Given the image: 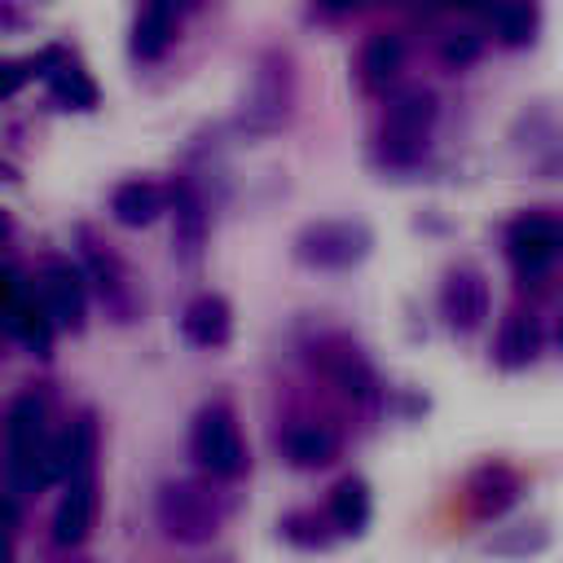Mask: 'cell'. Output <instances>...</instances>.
<instances>
[{
    "label": "cell",
    "mask_w": 563,
    "mask_h": 563,
    "mask_svg": "<svg viewBox=\"0 0 563 563\" xmlns=\"http://www.w3.org/2000/svg\"><path fill=\"white\" fill-rule=\"evenodd\" d=\"M48 413L44 400L35 391H18L4 405L0 418V444H4V475L13 484V493H40L44 484H53V440L44 431Z\"/></svg>",
    "instance_id": "1"
},
{
    "label": "cell",
    "mask_w": 563,
    "mask_h": 563,
    "mask_svg": "<svg viewBox=\"0 0 563 563\" xmlns=\"http://www.w3.org/2000/svg\"><path fill=\"white\" fill-rule=\"evenodd\" d=\"M435 123V92L431 88H400L387 101L383 128H378V158L387 167H409L427 154V136Z\"/></svg>",
    "instance_id": "2"
},
{
    "label": "cell",
    "mask_w": 563,
    "mask_h": 563,
    "mask_svg": "<svg viewBox=\"0 0 563 563\" xmlns=\"http://www.w3.org/2000/svg\"><path fill=\"white\" fill-rule=\"evenodd\" d=\"M295 260L321 273H347L374 251V233L365 220H312L295 233Z\"/></svg>",
    "instance_id": "3"
},
{
    "label": "cell",
    "mask_w": 563,
    "mask_h": 563,
    "mask_svg": "<svg viewBox=\"0 0 563 563\" xmlns=\"http://www.w3.org/2000/svg\"><path fill=\"white\" fill-rule=\"evenodd\" d=\"M189 453L211 479H238L246 471V444L238 431V418L224 400H211L198 409L189 431Z\"/></svg>",
    "instance_id": "4"
},
{
    "label": "cell",
    "mask_w": 563,
    "mask_h": 563,
    "mask_svg": "<svg viewBox=\"0 0 563 563\" xmlns=\"http://www.w3.org/2000/svg\"><path fill=\"white\" fill-rule=\"evenodd\" d=\"M154 510H158V528L185 545H202L220 528V501L207 493V484L194 479H167L158 488Z\"/></svg>",
    "instance_id": "5"
},
{
    "label": "cell",
    "mask_w": 563,
    "mask_h": 563,
    "mask_svg": "<svg viewBox=\"0 0 563 563\" xmlns=\"http://www.w3.org/2000/svg\"><path fill=\"white\" fill-rule=\"evenodd\" d=\"M506 255L523 282H537L550 273V264L563 255V220L550 211H523L506 224Z\"/></svg>",
    "instance_id": "6"
},
{
    "label": "cell",
    "mask_w": 563,
    "mask_h": 563,
    "mask_svg": "<svg viewBox=\"0 0 563 563\" xmlns=\"http://www.w3.org/2000/svg\"><path fill=\"white\" fill-rule=\"evenodd\" d=\"M290 97H295V84H290V70L282 57H264L260 70L251 75V88L242 97V110H238V128L251 132V136H268L286 123L290 114Z\"/></svg>",
    "instance_id": "7"
},
{
    "label": "cell",
    "mask_w": 563,
    "mask_h": 563,
    "mask_svg": "<svg viewBox=\"0 0 563 563\" xmlns=\"http://www.w3.org/2000/svg\"><path fill=\"white\" fill-rule=\"evenodd\" d=\"M40 308L48 312L53 325L62 330H79L84 312H88V290H84V268L66 264V260H48L40 268Z\"/></svg>",
    "instance_id": "8"
},
{
    "label": "cell",
    "mask_w": 563,
    "mask_h": 563,
    "mask_svg": "<svg viewBox=\"0 0 563 563\" xmlns=\"http://www.w3.org/2000/svg\"><path fill=\"white\" fill-rule=\"evenodd\" d=\"M440 317L453 334H475L488 321V282L479 268H453L440 286Z\"/></svg>",
    "instance_id": "9"
},
{
    "label": "cell",
    "mask_w": 563,
    "mask_h": 563,
    "mask_svg": "<svg viewBox=\"0 0 563 563\" xmlns=\"http://www.w3.org/2000/svg\"><path fill=\"white\" fill-rule=\"evenodd\" d=\"M317 365H321V374H325L343 396H352V400H374L378 374H374V365L365 361V352L352 347L347 339H325V343L317 347Z\"/></svg>",
    "instance_id": "10"
},
{
    "label": "cell",
    "mask_w": 563,
    "mask_h": 563,
    "mask_svg": "<svg viewBox=\"0 0 563 563\" xmlns=\"http://www.w3.org/2000/svg\"><path fill=\"white\" fill-rule=\"evenodd\" d=\"M523 497V479L515 466L506 462H484L471 479H466V506L475 519H497L506 515L515 501Z\"/></svg>",
    "instance_id": "11"
},
{
    "label": "cell",
    "mask_w": 563,
    "mask_h": 563,
    "mask_svg": "<svg viewBox=\"0 0 563 563\" xmlns=\"http://www.w3.org/2000/svg\"><path fill=\"white\" fill-rule=\"evenodd\" d=\"M180 334H185V343H194L202 352L224 347L233 339V308H229V299L224 295H211V290L207 295H194L185 303V312H180Z\"/></svg>",
    "instance_id": "12"
},
{
    "label": "cell",
    "mask_w": 563,
    "mask_h": 563,
    "mask_svg": "<svg viewBox=\"0 0 563 563\" xmlns=\"http://www.w3.org/2000/svg\"><path fill=\"white\" fill-rule=\"evenodd\" d=\"M92 523H97V484H92V475H75L53 510V541L79 545V541H88Z\"/></svg>",
    "instance_id": "13"
},
{
    "label": "cell",
    "mask_w": 563,
    "mask_h": 563,
    "mask_svg": "<svg viewBox=\"0 0 563 563\" xmlns=\"http://www.w3.org/2000/svg\"><path fill=\"white\" fill-rule=\"evenodd\" d=\"M277 449L295 471H321L339 457V435L325 422H290L282 427Z\"/></svg>",
    "instance_id": "14"
},
{
    "label": "cell",
    "mask_w": 563,
    "mask_h": 563,
    "mask_svg": "<svg viewBox=\"0 0 563 563\" xmlns=\"http://www.w3.org/2000/svg\"><path fill=\"white\" fill-rule=\"evenodd\" d=\"M172 242H176V255L185 264H198V255L207 246V211H202V198L189 180L172 185Z\"/></svg>",
    "instance_id": "15"
},
{
    "label": "cell",
    "mask_w": 563,
    "mask_h": 563,
    "mask_svg": "<svg viewBox=\"0 0 563 563\" xmlns=\"http://www.w3.org/2000/svg\"><path fill=\"white\" fill-rule=\"evenodd\" d=\"M167 211V194L145 180V176H132V180H119L110 189V216L123 224V229H145L154 224L158 216Z\"/></svg>",
    "instance_id": "16"
},
{
    "label": "cell",
    "mask_w": 563,
    "mask_h": 563,
    "mask_svg": "<svg viewBox=\"0 0 563 563\" xmlns=\"http://www.w3.org/2000/svg\"><path fill=\"white\" fill-rule=\"evenodd\" d=\"M541 352V325L532 312H506L501 325H497V339H493V361L501 369H528Z\"/></svg>",
    "instance_id": "17"
},
{
    "label": "cell",
    "mask_w": 563,
    "mask_h": 563,
    "mask_svg": "<svg viewBox=\"0 0 563 563\" xmlns=\"http://www.w3.org/2000/svg\"><path fill=\"white\" fill-rule=\"evenodd\" d=\"M400 66H405V44H400V35L378 31V35H369V40L361 44L356 79H361L365 92H387V88L396 84Z\"/></svg>",
    "instance_id": "18"
},
{
    "label": "cell",
    "mask_w": 563,
    "mask_h": 563,
    "mask_svg": "<svg viewBox=\"0 0 563 563\" xmlns=\"http://www.w3.org/2000/svg\"><path fill=\"white\" fill-rule=\"evenodd\" d=\"M325 519L339 537H361L374 519V497H369V484L361 475H343L334 488H330V506H325Z\"/></svg>",
    "instance_id": "19"
},
{
    "label": "cell",
    "mask_w": 563,
    "mask_h": 563,
    "mask_svg": "<svg viewBox=\"0 0 563 563\" xmlns=\"http://www.w3.org/2000/svg\"><path fill=\"white\" fill-rule=\"evenodd\" d=\"M92 457H97V422L84 413V418H75V422L53 440V475H57V479L88 475Z\"/></svg>",
    "instance_id": "20"
},
{
    "label": "cell",
    "mask_w": 563,
    "mask_h": 563,
    "mask_svg": "<svg viewBox=\"0 0 563 563\" xmlns=\"http://www.w3.org/2000/svg\"><path fill=\"white\" fill-rule=\"evenodd\" d=\"M40 66H48L44 75H48V88H53V97L62 101V106H75V110H92L97 106V84L88 79V70L79 66V62H66L57 48H48L44 57H35Z\"/></svg>",
    "instance_id": "21"
},
{
    "label": "cell",
    "mask_w": 563,
    "mask_h": 563,
    "mask_svg": "<svg viewBox=\"0 0 563 563\" xmlns=\"http://www.w3.org/2000/svg\"><path fill=\"white\" fill-rule=\"evenodd\" d=\"M172 35H176V0H150L132 26V57H141V62L163 57Z\"/></svg>",
    "instance_id": "22"
},
{
    "label": "cell",
    "mask_w": 563,
    "mask_h": 563,
    "mask_svg": "<svg viewBox=\"0 0 563 563\" xmlns=\"http://www.w3.org/2000/svg\"><path fill=\"white\" fill-rule=\"evenodd\" d=\"M4 325H9L13 339L26 343L35 356H48V352H53V321H48V312H44L35 299L18 295V303H13L9 317H4Z\"/></svg>",
    "instance_id": "23"
},
{
    "label": "cell",
    "mask_w": 563,
    "mask_h": 563,
    "mask_svg": "<svg viewBox=\"0 0 563 563\" xmlns=\"http://www.w3.org/2000/svg\"><path fill=\"white\" fill-rule=\"evenodd\" d=\"M493 31H497V40L510 44V48L528 44V40L537 35V0H501V4L493 9Z\"/></svg>",
    "instance_id": "24"
},
{
    "label": "cell",
    "mask_w": 563,
    "mask_h": 563,
    "mask_svg": "<svg viewBox=\"0 0 563 563\" xmlns=\"http://www.w3.org/2000/svg\"><path fill=\"white\" fill-rule=\"evenodd\" d=\"M84 273L97 282V290L110 299V303H119L123 299V290H128V277H123V264L110 255V251H101V246H84Z\"/></svg>",
    "instance_id": "25"
},
{
    "label": "cell",
    "mask_w": 563,
    "mask_h": 563,
    "mask_svg": "<svg viewBox=\"0 0 563 563\" xmlns=\"http://www.w3.org/2000/svg\"><path fill=\"white\" fill-rule=\"evenodd\" d=\"M550 545V528L541 519L532 523H515L506 537H493L488 541V554H506V559H523V554H537Z\"/></svg>",
    "instance_id": "26"
},
{
    "label": "cell",
    "mask_w": 563,
    "mask_h": 563,
    "mask_svg": "<svg viewBox=\"0 0 563 563\" xmlns=\"http://www.w3.org/2000/svg\"><path fill=\"white\" fill-rule=\"evenodd\" d=\"M330 523V519H325ZM317 515H303V510H295V515H282V537L290 541V545H299V550H325L330 541H334V528H325Z\"/></svg>",
    "instance_id": "27"
},
{
    "label": "cell",
    "mask_w": 563,
    "mask_h": 563,
    "mask_svg": "<svg viewBox=\"0 0 563 563\" xmlns=\"http://www.w3.org/2000/svg\"><path fill=\"white\" fill-rule=\"evenodd\" d=\"M475 57H479V35L462 31V35H449L444 40V62L449 66H471Z\"/></svg>",
    "instance_id": "28"
},
{
    "label": "cell",
    "mask_w": 563,
    "mask_h": 563,
    "mask_svg": "<svg viewBox=\"0 0 563 563\" xmlns=\"http://www.w3.org/2000/svg\"><path fill=\"white\" fill-rule=\"evenodd\" d=\"M35 75V62H13V57H0V97H13L26 79Z\"/></svg>",
    "instance_id": "29"
},
{
    "label": "cell",
    "mask_w": 563,
    "mask_h": 563,
    "mask_svg": "<svg viewBox=\"0 0 563 563\" xmlns=\"http://www.w3.org/2000/svg\"><path fill=\"white\" fill-rule=\"evenodd\" d=\"M13 303H18V282L9 277V268H0V321L9 317Z\"/></svg>",
    "instance_id": "30"
},
{
    "label": "cell",
    "mask_w": 563,
    "mask_h": 563,
    "mask_svg": "<svg viewBox=\"0 0 563 563\" xmlns=\"http://www.w3.org/2000/svg\"><path fill=\"white\" fill-rule=\"evenodd\" d=\"M352 4H361V0H321V13H347Z\"/></svg>",
    "instance_id": "31"
},
{
    "label": "cell",
    "mask_w": 563,
    "mask_h": 563,
    "mask_svg": "<svg viewBox=\"0 0 563 563\" xmlns=\"http://www.w3.org/2000/svg\"><path fill=\"white\" fill-rule=\"evenodd\" d=\"M0 26H18V13H13L4 0H0Z\"/></svg>",
    "instance_id": "32"
},
{
    "label": "cell",
    "mask_w": 563,
    "mask_h": 563,
    "mask_svg": "<svg viewBox=\"0 0 563 563\" xmlns=\"http://www.w3.org/2000/svg\"><path fill=\"white\" fill-rule=\"evenodd\" d=\"M4 233H9V216L0 211V238H4Z\"/></svg>",
    "instance_id": "33"
},
{
    "label": "cell",
    "mask_w": 563,
    "mask_h": 563,
    "mask_svg": "<svg viewBox=\"0 0 563 563\" xmlns=\"http://www.w3.org/2000/svg\"><path fill=\"white\" fill-rule=\"evenodd\" d=\"M0 563H9V550H4V541H0Z\"/></svg>",
    "instance_id": "34"
},
{
    "label": "cell",
    "mask_w": 563,
    "mask_h": 563,
    "mask_svg": "<svg viewBox=\"0 0 563 563\" xmlns=\"http://www.w3.org/2000/svg\"><path fill=\"white\" fill-rule=\"evenodd\" d=\"M559 347H563V325H559Z\"/></svg>",
    "instance_id": "35"
},
{
    "label": "cell",
    "mask_w": 563,
    "mask_h": 563,
    "mask_svg": "<svg viewBox=\"0 0 563 563\" xmlns=\"http://www.w3.org/2000/svg\"><path fill=\"white\" fill-rule=\"evenodd\" d=\"M180 4H189V0H180Z\"/></svg>",
    "instance_id": "36"
}]
</instances>
